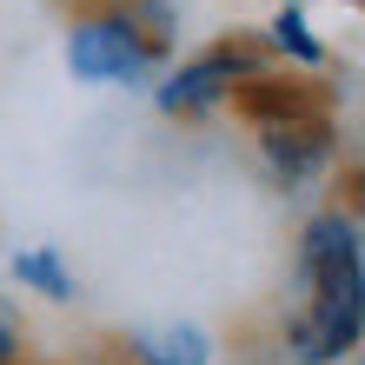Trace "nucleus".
<instances>
[{
    "label": "nucleus",
    "mask_w": 365,
    "mask_h": 365,
    "mask_svg": "<svg viewBox=\"0 0 365 365\" xmlns=\"http://www.w3.org/2000/svg\"><path fill=\"white\" fill-rule=\"evenodd\" d=\"M359 339H365V252L346 212H319V220H306V240H299L286 346L299 365H332Z\"/></svg>",
    "instance_id": "nucleus-1"
},
{
    "label": "nucleus",
    "mask_w": 365,
    "mask_h": 365,
    "mask_svg": "<svg viewBox=\"0 0 365 365\" xmlns=\"http://www.w3.org/2000/svg\"><path fill=\"white\" fill-rule=\"evenodd\" d=\"M146 60H153V47L140 40L133 20L100 14V20H80V27L67 34V67H73L80 80H93V87L140 80V73H146Z\"/></svg>",
    "instance_id": "nucleus-2"
},
{
    "label": "nucleus",
    "mask_w": 365,
    "mask_h": 365,
    "mask_svg": "<svg viewBox=\"0 0 365 365\" xmlns=\"http://www.w3.org/2000/svg\"><path fill=\"white\" fill-rule=\"evenodd\" d=\"M246 73H252V60H246L240 47H226V53H206V60L180 67V73L160 87V106H166V113H192V106H212L226 87H240Z\"/></svg>",
    "instance_id": "nucleus-3"
},
{
    "label": "nucleus",
    "mask_w": 365,
    "mask_h": 365,
    "mask_svg": "<svg viewBox=\"0 0 365 365\" xmlns=\"http://www.w3.org/2000/svg\"><path fill=\"white\" fill-rule=\"evenodd\" d=\"M140 365H206V332L200 326H153L133 339Z\"/></svg>",
    "instance_id": "nucleus-4"
},
{
    "label": "nucleus",
    "mask_w": 365,
    "mask_h": 365,
    "mask_svg": "<svg viewBox=\"0 0 365 365\" xmlns=\"http://www.w3.org/2000/svg\"><path fill=\"white\" fill-rule=\"evenodd\" d=\"M20 279H27V286H40L47 299H67V272H60L53 252H20Z\"/></svg>",
    "instance_id": "nucleus-5"
},
{
    "label": "nucleus",
    "mask_w": 365,
    "mask_h": 365,
    "mask_svg": "<svg viewBox=\"0 0 365 365\" xmlns=\"http://www.w3.org/2000/svg\"><path fill=\"white\" fill-rule=\"evenodd\" d=\"M272 34H279V47H286V53H299V60H319V40L306 34V20H299V14H279V20H272Z\"/></svg>",
    "instance_id": "nucleus-6"
},
{
    "label": "nucleus",
    "mask_w": 365,
    "mask_h": 365,
    "mask_svg": "<svg viewBox=\"0 0 365 365\" xmlns=\"http://www.w3.org/2000/svg\"><path fill=\"white\" fill-rule=\"evenodd\" d=\"M20 359V319H14V306L0 299V365H14Z\"/></svg>",
    "instance_id": "nucleus-7"
}]
</instances>
